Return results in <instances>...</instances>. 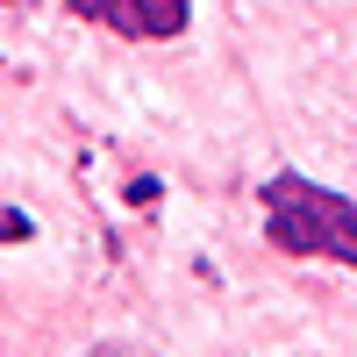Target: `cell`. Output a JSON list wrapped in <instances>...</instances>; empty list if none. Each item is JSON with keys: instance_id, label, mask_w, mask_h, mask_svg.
Here are the masks:
<instances>
[{"instance_id": "6da1fadb", "label": "cell", "mask_w": 357, "mask_h": 357, "mask_svg": "<svg viewBox=\"0 0 357 357\" xmlns=\"http://www.w3.org/2000/svg\"><path fill=\"white\" fill-rule=\"evenodd\" d=\"M264 236L286 257H336L357 264V200L321 193L301 172H272L264 178Z\"/></svg>"}, {"instance_id": "7a4b0ae2", "label": "cell", "mask_w": 357, "mask_h": 357, "mask_svg": "<svg viewBox=\"0 0 357 357\" xmlns=\"http://www.w3.org/2000/svg\"><path fill=\"white\" fill-rule=\"evenodd\" d=\"M129 15H136V36H178V29L193 22V0H129Z\"/></svg>"}, {"instance_id": "3957f363", "label": "cell", "mask_w": 357, "mask_h": 357, "mask_svg": "<svg viewBox=\"0 0 357 357\" xmlns=\"http://www.w3.org/2000/svg\"><path fill=\"white\" fill-rule=\"evenodd\" d=\"M65 8L79 22H107V29H122V36H136V15H129V0H65Z\"/></svg>"}, {"instance_id": "277c9868", "label": "cell", "mask_w": 357, "mask_h": 357, "mask_svg": "<svg viewBox=\"0 0 357 357\" xmlns=\"http://www.w3.org/2000/svg\"><path fill=\"white\" fill-rule=\"evenodd\" d=\"M15 236H29V222L22 215H0V243H15Z\"/></svg>"}, {"instance_id": "5b68a950", "label": "cell", "mask_w": 357, "mask_h": 357, "mask_svg": "<svg viewBox=\"0 0 357 357\" xmlns=\"http://www.w3.org/2000/svg\"><path fill=\"white\" fill-rule=\"evenodd\" d=\"M93 357H143V350H122V343H107V350H93Z\"/></svg>"}]
</instances>
